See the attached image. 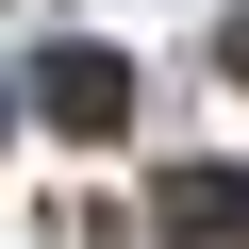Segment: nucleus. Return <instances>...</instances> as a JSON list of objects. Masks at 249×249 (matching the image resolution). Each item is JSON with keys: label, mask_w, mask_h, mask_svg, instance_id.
<instances>
[{"label": "nucleus", "mask_w": 249, "mask_h": 249, "mask_svg": "<svg viewBox=\"0 0 249 249\" xmlns=\"http://www.w3.org/2000/svg\"><path fill=\"white\" fill-rule=\"evenodd\" d=\"M150 232H166V249H249V166H183V183L150 199Z\"/></svg>", "instance_id": "nucleus-2"}, {"label": "nucleus", "mask_w": 249, "mask_h": 249, "mask_svg": "<svg viewBox=\"0 0 249 249\" xmlns=\"http://www.w3.org/2000/svg\"><path fill=\"white\" fill-rule=\"evenodd\" d=\"M34 116L50 133H116V116H133V67L116 50H34Z\"/></svg>", "instance_id": "nucleus-1"}]
</instances>
